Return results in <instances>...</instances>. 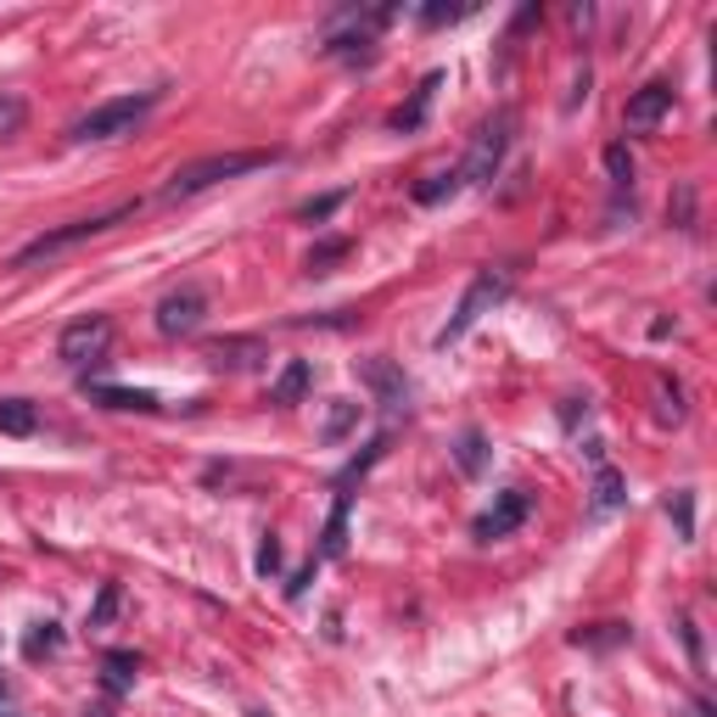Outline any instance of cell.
Segmentation results:
<instances>
[{"instance_id": "1", "label": "cell", "mask_w": 717, "mask_h": 717, "mask_svg": "<svg viewBox=\"0 0 717 717\" xmlns=\"http://www.w3.org/2000/svg\"><path fill=\"white\" fill-rule=\"evenodd\" d=\"M269 163H280V152H208V158H197V163L174 169V180L163 185V203L203 197V190H213V185H224V180H242V174H253V169H269Z\"/></svg>"}, {"instance_id": "2", "label": "cell", "mask_w": 717, "mask_h": 717, "mask_svg": "<svg viewBox=\"0 0 717 717\" xmlns=\"http://www.w3.org/2000/svg\"><path fill=\"white\" fill-rule=\"evenodd\" d=\"M163 102V84H152V90H135V95H113V102H102V107H90L73 129H68V140H79V147H95V140H118V135H135L140 124H147V113Z\"/></svg>"}, {"instance_id": "3", "label": "cell", "mask_w": 717, "mask_h": 717, "mask_svg": "<svg viewBox=\"0 0 717 717\" xmlns=\"http://www.w3.org/2000/svg\"><path fill=\"white\" fill-rule=\"evenodd\" d=\"M398 12L393 7H348V12H337V18H331L325 23V45H320V51L325 57H348V62H370L375 57V34L381 28H388Z\"/></svg>"}, {"instance_id": "4", "label": "cell", "mask_w": 717, "mask_h": 717, "mask_svg": "<svg viewBox=\"0 0 717 717\" xmlns=\"http://www.w3.org/2000/svg\"><path fill=\"white\" fill-rule=\"evenodd\" d=\"M135 213H140V203H118V208H107V213H90V219H73V224H62V230H45V235H34L28 247H18L12 269H28V264H39V258H57V253L90 242V235H107L113 224H124V219H135Z\"/></svg>"}, {"instance_id": "5", "label": "cell", "mask_w": 717, "mask_h": 717, "mask_svg": "<svg viewBox=\"0 0 717 717\" xmlns=\"http://www.w3.org/2000/svg\"><path fill=\"white\" fill-rule=\"evenodd\" d=\"M510 135H516V113H510V107H499L494 118L476 124L471 152H465V163H460V185H488V180L499 174L505 152H510Z\"/></svg>"}, {"instance_id": "6", "label": "cell", "mask_w": 717, "mask_h": 717, "mask_svg": "<svg viewBox=\"0 0 717 717\" xmlns=\"http://www.w3.org/2000/svg\"><path fill=\"white\" fill-rule=\"evenodd\" d=\"M510 298V269H476L471 275V286H465V298H460V309L449 314V325L438 331V348H449V343H460L465 331L483 320V314H494V303H505Z\"/></svg>"}, {"instance_id": "7", "label": "cell", "mask_w": 717, "mask_h": 717, "mask_svg": "<svg viewBox=\"0 0 717 717\" xmlns=\"http://www.w3.org/2000/svg\"><path fill=\"white\" fill-rule=\"evenodd\" d=\"M107 348H113V320H107V314H84V320H73L62 337H57V359L73 365V370L107 359Z\"/></svg>"}, {"instance_id": "8", "label": "cell", "mask_w": 717, "mask_h": 717, "mask_svg": "<svg viewBox=\"0 0 717 717\" xmlns=\"http://www.w3.org/2000/svg\"><path fill=\"white\" fill-rule=\"evenodd\" d=\"M528 516H533V488H505L483 516L471 521V539H476V544H499V539H510Z\"/></svg>"}, {"instance_id": "9", "label": "cell", "mask_w": 717, "mask_h": 717, "mask_svg": "<svg viewBox=\"0 0 717 717\" xmlns=\"http://www.w3.org/2000/svg\"><path fill=\"white\" fill-rule=\"evenodd\" d=\"M208 320V292L203 286H180V292H169L158 303V331L163 337H190V331H203Z\"/></svg>"}, {"instance_id": "10", "label": "cell", "mask_w": 717, "mask_h": 717, "mask_svg": "<svg viewBox=\"0 0 717 717\" xmlns=\"http://www.w3.org/2000/svg\"><path fill=\"white\" fill-rule=\"evenodd\" d=\"M359 375H365V388H370V398L388 409V415H409V375L393 365V359H365L359 365Z\"/></svg>"}, {"instance_id": "11", "label": "cell", "mask_w": 717, "mask_h": 717, "mask_svg": "<svg viewBox=\"0 0 717 717\" xmlns=\"http://www.w3.org/2000/svg\"><path fill=\"white\" fill-rule=\"evenodd\" d=\"M667 113H673V84H667V79H650V84H639V90L628 95L623 124H628V129H656Z\"/></svg>"}, {"instance_id": "12", "label": "cell", "mask_w": 717, "mask_h": 717, "mask_svg": "<svg viewBox=\"0 0 717 717\" xmlns=\"http://www.w3.org/2000/svg\"><path fill=\"white\" fill-rule=\"evenodd\" d=\"M438 90H443V68L426 73V79L415 84L409 102H404V107H393V118H388V124H393V129H404V135H409V129H420V124H426V113H432V102H438Z\"/></svg>"}, {"instance_id": "13", "label": "cell", "mask_w": 717, "mask_h": 717, "mask_svg": "<svg viewBox=\"0 0 717 717\" xmlns=\"http://www.w3.org/2000/svg\"><path fill=\"white\" fill-rule=\"evenodd\" d=\"M314 388V365L309 359H292V365H286L280 375H275V388H269V404H280V409H292L303 393Z\"/></svg>"}, {"instance_id": "14", "label": "cell", "mask_w": 717, "mask_h": 717, "mask_svg": "<svg viewBox=\"0 0 717 717\" xmlns=\"http://www.w3.org/2000/svg\"><path fill=\"white\" fill-rule=\"evenodd\" d=\"M90 398L102 404V409H140V415L163 409V404H158V393H147V388H107V381H95Z\"/></svg>"}, {"instance_id": "15", "label": "cell", "mask_w": 717, "mask_h": 717, "mask_svg": "<svg viewBox=\"0 0 717 717\" xmlns=\"http://www.w3.org/2000/svg\"><path fill=\"white\" fill-rule=\"evenodd\" d=\"M623 488H628V483H623V471L600 465V471H594V488H589V521H600V516H611L616 505H623V499H628Z\"/></svg>"}, {"instance_id": "16", "label": "cell", "mask_w": 717, "mask_h": 717, "mask_svg": "<svg viewBox=\"0 0 717 717\" xmlns=\"http://www.w3.org/2000/svg\"><path fill=\"white\" fill-rule=\"evenodd\" d=\"M359 415H365V404H354V398H331V409H325V420H320V443H343V438H354V432H359Z\"/></svg>"}, {"instance_id": "17", "label": "cell", "mask_w": 717, "mask_h": 717, "mask_svg": "<svg viewBox=\"0 0 717 717\" xmlns=\"http://www.w3.org/2000/svg\"><path fill=\"white\" fill-rule=\"evenodd\" d=\"M488 460H494V449H488V438L476 432V426L454 438V465H460L465 476H483V471H488Z\"/></svg>"}, {"instance_id": "18", "label": "cell", "mask_w": 717, "mask_h": 717, "mask_svg": "<svg viewBox=\"0 0 717 717\" xmlns=\"http://www.w3.org/2000/svg\"><path fill=\"white\" fill-rule=\"evenodd\" d=\"M628 639H634L628 623H594V628L571 634V645H583V650H616V645H628Z\"/></svg>"}, {"instance_id": "19", "label": "cell", "mask_w": 717, "mask_h": 717, "mask_svg": "<svg viewBox=\"0 0 717 717\" xmlns=\"http://www.w3.org/2000/svg\"><path fill=\"white\" fill-rule=\"evenodd\" d=\"M39 426V409L28 398H0V432H12V438H28Z\"/></svg>"}, {"instance_id": "20", "label": "cell", "mask_w": 717, "mask_h": 717, "mask_svg": "<svg viewBox=\"0 0 717 717\" xmlns=\"http://www.w3.org/2000/svg\"><path fill=\"white\" fill-rule=\"evenodd\" d=\"M258 354H264V348H258L253 337H230V343H213V348H208L213 365H235V370H242V365H258Z\"/></svg>"}, {"instance_id": "21", "label": "cell", "mask_w": 717, "mask_h": 717, "mask_svg": "<svg viewBox=\"0 0 717 717\" xmlns=\"http://www.w3.org/2000/svg\"><path fill=\"white\" fill-rule=\"evenodd\" d=\"M102 667H107V690H113V695H124V690L135 684V673H140V656H135V650H107V661H102Z\"/></svg>"}, {"instance_id": "22", "label": "cell", "mask_w": 717, "mask_h": 717, "mask_svg": "<svg viewBox=\"0 0 717 717\" xmlns=\"http://www.w3.org/2000/svg\"><path fill=\"white\" fill-rule=\"evenodd\" d=\"M23 124H28V102H23L18 90H0V140L23 135Z\"/></svg>"}, {"instance_id": "23", "label": "cell", "mask_w": 717, "mask_h": 717, "mask_svg": "<svg viewBox=\"0 0 717 717\" xmlns=\"http://www.w3.org/2000/svg\"><path fill=\"white\" fill-rule=\"evenodd\" d=\"M605 174H611L616 190H634V152L623 147V140H611V147H605Z\"/></svg>"}, {"instance_id": "24", "label": "cell", "mask_w": 717, "mask_h": 717, "mask_svg": "<svg viewBox=\"0 0 717 717\" xmlns=\"http://www.w3.org/2000/svg\"><path fill=\"white\" fill-rule=\"evenodd\" d=\"M118 605H124V589H118V583H102V594H95V605H90V616H84V628H90V634L107 628L113 616H118Z\"/></svg>"}, {"instance_id": "25", "label": "cell", "mask_w": 717, "mask_h": 717, "mask_svg": "<svg viewBox=\"0 0 717 717\" xmlns=\"http://www.w3.org/2000/svg\"><path fill=\"white\" fill-rule=\"evenodd\" d=\"M348 544V494H337V505H331V521H325V550L320 555H343Z\"/></svg>"}, {"instance_id": "26", "label": "cell", "mask_w": 717, "mask_h": 717, "mask_svg": "<svg viewBox=\"0 0 717 717\" xmlns=\"http://www.w3.org/2000/svg\"><path fill=\"white\" fill-rule=\"evenodd\" d=\"M454 190H460V169H443V174H432V180H420V185H415V203L432 208V203L454 197Z\"/></svg>"}, {"instance_id": "27", "label": "cell", "mask_w": 717, "mask_h": 717, "mask_svg": "<svg viewBox=\"0 0 717 717\" xmlns=\"http://www.w3.org/2000/svg\"><path fill=\"white\" fill-rule=\"evenodd\" d=\"M57 650H62V628L57 623H34V634L23 639V656L39 661V656H57Z\"/></svg>"}, {"instance_id": "28", "label": "cell", "mask_w": 717, "mask_h": 717, "mask_svg": "<svg viewBox=\"0 0 717 717\" xmlns=\"http://www.w3.org/2000/svg\"><path fill=\"white\" fill-rule=\"evenodd\" d=\"M667 516H673V528H679V539L690 544V539H695V494H690V488H679L673 499H667Z\"/></svg>"}, {"instance_id": "29", "label": "cell", "mask_w": 717, "mask_h": 717, "mask_svg": "<svg viewBox=\"0 0 717 717\" xmlns=\"http://www.w3.org/2000/svg\"><path fill=\"white\" fill-rule=\"evenodd\" d=\"M388 449H393V438H388V432H381V438H375V443H370V449H365L359 460H348V471L337 476V488H348V483H359V476H365V471H370V465H375L381 454H388Z\"/></svg>"}, {"instance_id": "30", "label": "cell", "mask_w": 717, "mask_h": 717, "mask_svg": "<svg viewBox=\"0 0 717 717\" xmlns=\"http://www.w3.org/2000/svg\"><path fill=\"white\" fill-rule=\"evenodd\" d=\"M354 253V242H348V235H337V242H320L314 253H309V275H325L331 264H343Z\"/></svg>"}, {"instance_id": "31", "label": "cell", "mask_w": 717, "mask_h": 717, "mask_svg": "<svg viewBox=\"0 0 717 717\" xmlns=\"http://www.w3.org/2000/svg\"><path fill=\"white\" fill-rule=\"evenodd\" d=\"M667 219H673L679 230H695V185H679L673 203H667Z\"/></svg>"}, {"instance_id": "32", "label": "cell", "mask_w": 717, "mask_h": 717, "mask_svg": "<svg viewBox=\"0 0 717 717\" xmlns=\"http://www.w3.org/2000/svg\"><path fill=\"white\" fill-rule=\"evenodd\" d=\"M337 208H343V190H331V197H314V203H303V208H298V219L320 224V219H331V213H337Z\"/></svg>"}, {"instance_id": "33", "label": "cell", "mask_w": 717, "mask_h": 717, "mask_svg": "<svg viewBox=\"0 0 717 717\" xmlns=\"http://www.w3.org/2000/svg\"><path fill=\"white\" fill-rule=\"evenodd\" d=\"M661 420H684V393H679V381H661V409H656Z\"/></svg>"}, {"instance_id": "34", "label": "cell", "mask_w": 717, "mask_h": 717, "mask_svg": "<svg viewBox=\"0 0 717 717\" xmlns=\"http://www.w3.org/2000/svg\"><path fill=\"white\" fill-rule=\"evenodd\" d=\"M280 571V544H275V533H264V544H258V578H275Z\"/></svg>"}, {"instance_id": "35", "label": "cell", "mask_w": 717, "mask_h": 717, "mask_svg": "<svg viewBox=\"0 0 717 717\" xmlns=\"http://www.w3.org/2000/svg\"><path fill=\"white\" fill-rule=\"evenodd\" d=\"M465 12H471V7H426L420 23H426V28H443V23H460Z\"/></svg>"}, {"instance_id": "36", "label": "cell", "mask_w": 717, "mask_h": 717, "mask_svg": "<svg viewBox=\"0 0 717 717\" xmlns=\"http://www.w3.org/2000/svg\"><path fill=\"white\" fill-rule=\"evenodd\" d=\"M679 634H684V650H690L695 673H701V667H706V656H701V634H695V623H690V616H679Z\"/></svg>"}, {"instance_id": "37", "label": "cell", "mask_w": 717, "mask_h": 717, "mask_svg": "<svg viewBox=\"0 0 717 717\" xmlns=\"http://www.w3.org/2000/svg\"><path fill=\"white\" fill-rule=\"evenodd\" d=\"M309 583H314V566H303V571H298V578H292V583H286V594H292V600H298V594H303Z\"/></svg>"}, {"instance_id": "38", "label": "cell", "mask_w": 717, "mask_h": 717, "mask_svg": "<svg viewBox=\"0 0 717 717\" xmlns=\"http://www.w3.org/2000/svg\"><path fill=\"white\" fill-rule=\"evenodd\" d=\"M690 712H695V717H717V712H712V701H701V695L690 701Z\"/></svg>"}, {"instance_id": "39", "label": "cell", "mask_w": 717, "mask_h": 717, "mask_svg": "<svg viewBox=\"0 0 717 717\" xmlns=\"http://www.w3.org/2000/svg\"><path fill=\"white\" fill-rule=\"evenodd\" d=\"M84 717H118L113 706H84Z\"/></svg>"}]
</instances>
